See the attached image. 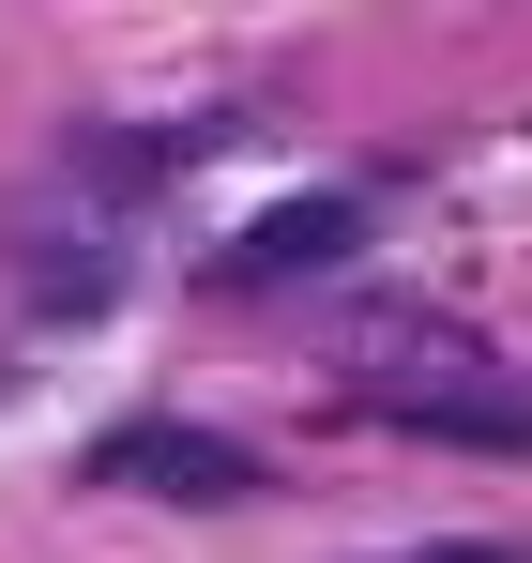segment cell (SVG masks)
Masks as SVG:
<instances>
[{
    "label": "cell",
    "instance_id": "6da1fadb",
    "mask_svg": "<svg viewBox=\"0 0 532 563\" xmlns=\"http://www.w3.org/2000/svg\"><path fill=\"white\" fill-rule=\"evenodd\" d=\"M77 487H137V503H244L259 457L229 442V427H168V411H137V427H107L77 457Z\"/></svg>",
    "mask_w": 532,
    "mask_h": 563
},
{
    "label": "cell",
    "instance_id": "7a4b0ae2",
    "mask_svg": "<svg viewBox=\"0 0 532 563\" xmlns=\"http://www.w3.org/2000/svg\"><path fill=\"white\" fill-rule=\"evenodd\" d=\"M351 244H365V198L304 184V198H274L244 244H213V289H289V275H320V260H351Z\"/></svg>",
    "mask_w": 532,
    "mask_h": 563
},
{
    "label": "cell",
    "instance_id": "3957f363",
    "mask_svg": "<svg viewBox=\"0 0 532 563\" xmlns=\"http://www.w3.org/2000/svg\"><path fill=\"white\" fill-rule=\"evenodd\" d=\"M380 427H426V442H532V380H487V351L456 380H365Z\"/></svg>",
    "mask_w": 532,
    "mask_h": 563
},
{
    "label": "cell",
    "instance_id": "277c9868",
    "mask_svg": "<svg viewBox=\"0 0 532 563\" xmlns=\"http://www.w3.org/2000/svg\"><path fill=\"white\" fill-rule=\"evenodd\" d=\"M411 563H532V549H411Z\"/></svg>",
    "mask_w": 532,
    "mask_h": 563
}]
</instances>
